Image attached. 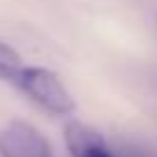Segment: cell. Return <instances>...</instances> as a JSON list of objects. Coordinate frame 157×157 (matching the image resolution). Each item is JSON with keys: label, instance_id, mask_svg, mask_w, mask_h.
I'll return each mask as SVG.
<instances>
[{"label": "cell", "instance_id": "obj_5", "mask_svg": "<svg viewBox=\"0 0 157 157\" xmlns=\"http://www.w3.org/2000/svg\"><path fill=\"white\" fill-rule=\"evenodd\" d=\"M129 157H146V155H141V152H136V155H129Z\"/></svg>", "mask_w": 157, "mask_h": 157}, {"label": "cell", "instance_id": "obj_1", "mask_svg": "<svg viewBox=\"0 0 157 157\" xmlns=\"http://www.w3.org/2000/svg\"><path fill=\"white\" fill-rule=\"evenodd\" d=\"M16 88L23 95H28L37 106L46 109L49 113H56V116H69L76 109L72 93L65 88L58 74L46 67H25Z\"/></svg>", "mask_w": 157, "mask_h": 157}, {"label": "cell", "instance_id": "obj_2", "mask_svg": "<svg viewBox=\"0 0 157 157\" xmlns=\"http://www.w3.org/2000/svg\"><path fill=\"white\" fill-rule=\"evenodd\" d=\"M0 157H53V150L35 125L10 120L0 127Z\"/></svg>", "mask_w": 157, "mask_h": 157}, {"label": "cell", "instance_id": "obj_4", "mask_svg": "<svg viewBox=\"0 0 157 157\" xmlns=\"http://www.w3.org/2000/svg\"><path fill=\"white\" fill-rule=\"evenodd\" d=\"M25 65L21 63V56L12 49L10 44L0 42V81L14 86L21 81V74H23Z\"/></svg>", "mask_w": 157, "mask_h": 157}, {"label": "cell", "instance_id": "obj_3", "mask_svg": "<svg viewBox=\"0 0 157 157\" xmlns=\"http://www.w3.org/2000/svg\"><path fill=\"white\" fill-rule=\"evenodd\" d=\"M65 143H67V150L72 157H113L102 134L78 120L65 125Z\"/></svg>", "mask_w": 157, "mask_h": 157}]
</instances>
